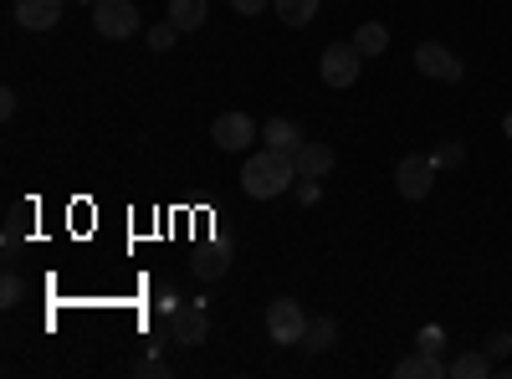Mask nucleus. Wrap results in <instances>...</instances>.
<instances>
[{
  "instance_id": "21",
  "label": "nucleus",
  "mask_w": 512,
  "mask_h": 379,
  "mask_svg": "<svg viewBox=\"0 0 512 379\" xmlns=\"http://www.w3.org/2000/svg\"><path fill=\"white\" fill-rule=\"evenodd\" d=\"M415 349H425V354H441L446 349V333L431 323V328H420V339H415Z\"/></svg>"
},
{
  "instance_id": "28",
  "label": "nucleus",
  "mask_w": 512,
  "mask_h": 379,
  "mask_svg": "<svg viewBox=\"0 0 512 379\" xmlns=\"http://www.w3.org/2000/svg\"><path fill=\"white\" fill-rule=\"evenodd\" d=\"M82 6H98V0H82Z\"/></svg>"
},
{
  "instance_id": "10",
  "label": "nucleus",
  "mask_w": 512,
  "mask_h": 379,
  "mask_svg": "<svg viewBox=\"0 0 512 379\" xmlns=\"http://www.w3.org/2000/svg\"><path fill=\"white\" fill-rule=\"evenodd\" d=\"M16 21L26 31H52L62 21V0H16Z\"/></svg>"
},
{
  "instance_id": "16",
  "label": "nucleus",
  "mask_w": 512,
  "mask_h": 379,
  "mask_svg": "<svg viewBox=\"0 0 512 379\" xmlns=\"http://www.w3.org/2000/svg\"><path fill=\"white\" fill-rule=\"evenodd\" d=\"M446 374H456V379H487V374H492V354H487V349L461 354V359H451V369H446Z\"/></svg>"
},
{
  "instance_id": "13",
  "label": "nucleus",
  "mask_w": 512,
  "mask_h": 379,
  "mask_svg": "<svg viewBox=\"0 0 512 379\" xmlns=\"http://www.w3.org/2000/svg\"><path fill=\"white\" fill-rule=\"evenodd\" d=\"M226 267H231V246H205V251H195V277L216 282Z\"/></svg>"
},
{
  "instance_id": "9",
  "label": "nucleus",
  "mask_w": 512,
  "mask_h": 379,
  "mask_svg": "<svg viewBox=\"0 0 512 379\" xmlns=\"http://www.w3.org/2000/svg\"><path fill=\"white\" fill-rule=\"evenodd\" d=\"M333 149L328 144H318V139H303V149L292 154V164H297V180H323L328 170H333Z\"/></svg>"
},
{
  "instance_id": "6",
  "label": "nucleus",
  "mask_w": 512,
  "mask_h": 379,
  "mask_svg": "<svg viewBox=\"0 0 512 379\" xmlns=\"http://www.w3.org/2000/svg\"><path fill=\"white\" fill-rule=\"evenodd\" d=\"M415 67L425 72V77H436V82H461V57L456 52H446L441 41H420L415 47Z\"/></svg>"
},
{
  "instance_id": "25",
  "label": "nucleus",
  "mask_w": 512,
  "mask_h": 379,
  "mask_svg": "<svg viewBox=\"0 0 512 379\" xmlns=\"http://www.w3.org/2000/svg\"><path fill=\"white\" fill-rule=\"evenodd\" d=\"M323 190H318V180H297V200H303V205H313Z\"/></svg>"
},
{
  "instance_id": "5",
  "label": "nucleus",
  "mask_w": 512,
  "mask_h": 379,
  "mask_svg": "<svg viewBox=\"0 0 512 379\" xmlns=\"http://www.w3.org/2000/svg\"><path fill=\"white\" fill-rule=\"evenodd\" d=\"M267 333H272V344H303V333H308L303 303H292V298L267 303Z\"/></svg>"
},
{
  "instance_id": "12",
  "label": "nucleus",
  "mask_w": 512,
  "mask_h": 379,
  "mask_svg": "<svg viewBox=\"0 0 512 379\" xmlns=\"http://www.w3.org/2000/svg\"><path fill=\"white\" fill-rule=\"evenodd\" d=\"M262 139H267V149H287V154L303 149V129H297L292 118H272L267 129H262Z\"/></svg>"
},
{
  "instance_id": "23",
  "label": "nucleus",
  "mask_w": 512,
  "mask_h": 379,
  "mask_svg": "<svg viewBox=\"0 0 512 379\" xmlns=\"http://www.w3.org/2000/svg\"><path fill=\"white\" fill-rule=\"evenodd\" d=\"M487 354H492V359H507V354H512V333H502V328H497L492 339H487Z\"/></svg>"
},
{
  "instance_id": "3",
  "label": "nucleus",
  "mask_w": 512,
  "mask_h": 379,
  "mask_svg": "<svg viewBox=\"0 0 512 379\" xmlns=\"http://www.w3.org/2000/svg\"><path fill=\"white\" fill-rule=\"evenodd\" d=\"M93 26L108 41H128L139 31V6H134V0H98V6H93Z\"/></svg>"
},
{
  "instance_id": "26",
  "label": "nucleus",
  "mask_w": 512,
  "mask_h": 379,
  "mask_svg": "<svg viewBox=\"0 0 512 379\" xmlns=\"http://www.w3.org/2000/svg\"><path fill=\"white\" fill-rule=\"evenodd\" d=\"M134 374H154V379H164L169 369H164V359H139V369Z\"/></svg>"
},
{
  "instance_id": "19",
  "label": "nucleus",
  "mask_w": 512,
  "mask_h": 379,
  "mask_svg": "<svg viewBox=\"0 0 512 379\" xmlns=\"http://www.w3.org/2000/svg\"><path fill=\"white\" fill-rule=\"evenodd\" d=\"M175 36H180L175 21H159V26L149 31V52H169V47H175Z\"/></svg>"
},
{
  "instance_id": "18",
  "label": "nucleus",
  "mask_w": 512,
  "mask_h": 379,
  "mask_svg": "<svg viewBox=\"0 0 512 379\" xmlns=\"http://www.w3.org/2000/svg\"><path fill=\"white\" fill-rule=\"evenodd\" d=\"M318 6H323V0H277V16H282L287 26H308V21L318 16Z\"/></svg>"
},
{
  "instance_id": "11",
  "label": "nucleus",
  "mask_w": 512,
  "mask_h": 379,
  "mask_svg": "<svg viewBox=\"0 0 512 379\" xmlns=\"http://www.w3.org/2000/svg\"><path fill=\"white\" fill-rule=\"evenodd\" d=\"M446 369H451V364H446L441 354L415 349V354H405V359H400V369H395V374H400V379H441Z\"/></svg>"
},
{
  "instance_id": "1",
  "label": "nucleus",
  "mask_w": 512,
  "mask_h": 379,
  "mask_svg": "<svg viewBox=\"0 0 512 379\" xmlns=\"http://www.w3.org/2000/svg\"><path fill=\"white\" fill-rule=\"evenodd\" d=\"M292 180H297V164H292L287 149H262V154H251L246 170H241V190H246L251 200H277Z\"/></svg>"
},
{
  "instance_id": "27",
  "label": "nucleus",
  "mask_w": 512,
  "mask_h": 379,
  "mask_svg": "<svg viewBox=\"0 0 512 379\" xmlns=\"http://www.w3.org/2000/svg\"><path fill=\"white\" fill-rule=\"evenodd\" d=\"M502 134H507V139H512V113H507V118H502Z\"/></svg>"
},
{
  "instance_id": "22",
  "label": "nucleus",
  "mask_w": 512,
  "mask_h": 379,
  "mask_svg": "<svg viewBox=\"0 0 512 379\" xmlns=\"http://www.w3.org/2000/svg\"><path fill=\"white\" fill-rule=\"evenodd\" d=\"M431 159H436V164H441V170H456V164H461V159H466V149H461V144H441V149H436V154H431Z\"/></svg>"
},
{
  "instance_id": "24",
  "label": "nucleus",
  "mask_w": 512,
  "mask_h": 379,
  "mask_svg": "<svg viewBox=\"0 0 512 379\" xmlns=\"http://www.w3.org/2000/svg\"><path fill=\"white\" fill-rule=\"evenodd\" d=\"M231 11H236V16H262L267 0H231Z\"/></svg>"
},
{
  "instance_id": "7",
  "label": "nucleus",
  "mask_w": 512,
  "mask_h": 379,
  "mask_svg": "<svg viewBox=\"0 0 512 379\" xmlns=\"http://www.w3.org/2000/svg\"><path fill=\"white\" fill-rule=\"evenodd\" d=\"M210 139H216V149H226V154H241L256 139V123L246 113H221L216 123H210Z\"/></svg>"
},
{
  "instance_id": "20",
  "label": "nucleus",
  "mask_w": 512,
  "mask_h": 379,
  "mask_svg": "<svg viewBox=\"0 0 512 379\" xmlns=\"http://www.w3.org/2000/svg\"><path fill=\"white\" fill-rule=\"evenodd\" d=\"M21 298H26V282L16 272H6V282H0V308H16Z\"/></svg>"
},
{
  "instance_id": "15",
  "label": "nucleus",
  "mask_w": 512,
  "mask_h": 379,
  "mask_svg": "<svg viewBox=\"0 0 512 379\" xmlns=\"http://www.w3.org/2000/svg\"><path fill=\"white\" fill-rule=\"evenodd\" d=\"M205 0H169V21H175L180 31H200L205 26Z\"/></svg>"
},
{
  "instance_id": "2",
  "label": "nucleus",
  "mask_w": 512,
  "mask_h": 379,
  "mask_svg": "<svg viewBox=\"0 0 512 379\" xmlns=\"http://www.w3.org/2000/svg\"><path fill=\"white\" fill-rule=\"evenodd\" d=\"M436 175H441V164L431 159V154H405L400 164H395V190L405 195V200H425L436 190Z\"/></svg>"
},
{
  "instance_id": "8",
  "label": "nucleus",
  "mask_w": 512,
  "mask_h": 379,
  "mask_svg": "<svg viewBox=\"0 0 512 379\" xmlns=\"http://www.w3.org/2000/svg\"><path fill=\"white\" fill-rule=\"evenodd\" d=\"M205 303H175L169 308V333H175V344H185V349H195V344H205Z\"/></svg>"
},
{
  "instance_id": "4",
  "label": "nucleus",
  "mask_w": 512,
  "mask_h": 379,
  "mask_svg": "<svg viewBox=\"0 0 512 379\" xmlns=\"http://www.w3.org/2000/svg\"><path fill=\"white\" fill-rule=\"evenodd\" d=\"M359 62H364V52L354 47V41H333V47L323 52V62H318V72H323L328 88H354V82H359Z\"/></svg>"
},
{
  "instance_id": "17",
  "label": "nucleus",
  "mask_w": 512,
  "mask_h": 379,
  "mask_svg": "<svg viewBox=\"0 0 512 379\" xmlns=\"http://www.w3.org/2000/svg\"><path fill=\"white\" fill-rule=\"evenodd\" d=\"M354 47H359L364 57H379L384 47H390V31H384L379 21H364V26L354 31Z\"/></svg>"
},
{
  "instance_id": "14",
  "label": "nucleus",
  "mask_w": 512,
  "mask_h": 379,
  "mask_svg": "<svg viewBox=\"0 0 512 379\" xmlns=\"http://www.w3.org/2000/svg\"><path fill=\"white\" fill-rule=\"evenodd\" d=\"M333 339H338V323L333 318H308V333H303V344H297V349L323 354V349H333Z\"/></svg>"
}]
</instances>
